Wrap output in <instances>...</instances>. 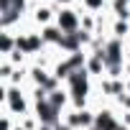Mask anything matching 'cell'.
Here are the masks:
<instances>
[{"label":"cell","instance_id":"1","mask_svg":"<svg viewBox=\"0 0 130 130\" xmlns=\"http://www.w3.org/2000/svg\"><path fill=\"white\" fill-rule=\"evenodd\" d=\"M59 26H64V28H74L77 26V18L72 15V10H64V15H59Z\"/></svg>","mask_w":130,"mask_h":130},{"label":"cell","instance_id":"2","mask_svg":"<svg viewBox=\"0 0 130 130\" xmlns=\"http://www.w3.org/2000/svg\"><path fill=\"white\" fill-rule=\"evenodd\" d=\"M36 21H48V10H38L36 13Z\"/></svg>","mask_w":130,"mask_h":130}]
</instances>
